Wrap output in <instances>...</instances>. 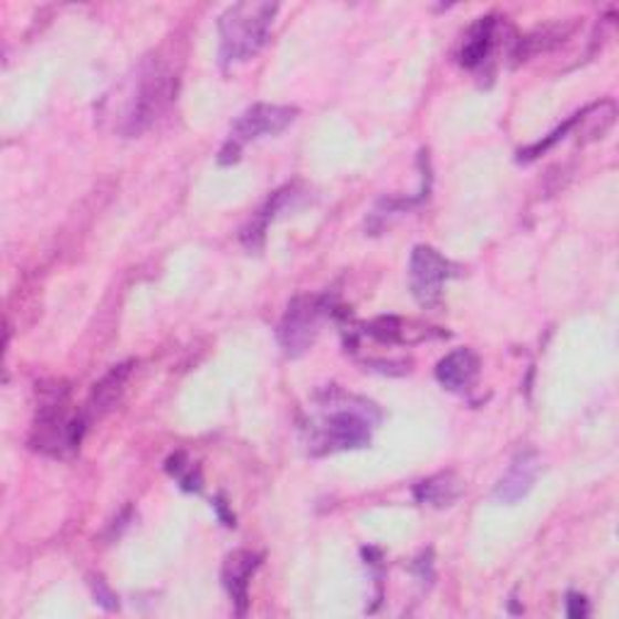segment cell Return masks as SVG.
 <instances>
[{
	"instance_id": "6da1fadb",
	"label": "cell",
	"mask_w": 619,
	"mask_h": 619,
	"mask_svg": "<svg viewBox=\"0 0 619 619\" xmlns=\"http://www.w3.org/2000/svg\"><path fill=\"white\" fill-rule=\"evenodd\" d=\"M177 93L172 69L158 56H146L116 87V97L105 99V116L114 132L126 138L140 136L160 119Z\"/></svg>"
},
{
	"instance_id": "7a4b0ae2",
	"label": "cell",
	"mask_w": 619,
	"mask_h": 619,
	"mask_svg": "<svg viewBox=\"0 0 619 619\" xmlns=\"http://www.w3.org/2000/svg\"><path fill=\"white\" fill-rule=\"evenodd\" d=\"M380 411L368 399L329 390L319 395L315 415L303 426V438L310 455H332L342 450L366 448Z\"/></svg>"
},
{
	"instance_id": "3957f363",
	"label": "cell",
	"mask_w": 619,
	"mask_h": 619,
	"mask_svg": "<svg viewBox=\"0 0 619 619\" xmlns=\"http://www.w3.org/2000/svg\"><path fill=\"white\" fill-rule=\"evenodd\" d=\"M279 12L276 3L264 0H248V3L230 6L218 18V34H221V61L242 63L260 51L271 32V24Z\"/></svg>"
},
{
	"instance_id": "277c9868",
	"label": "cell",
	"mask_w": 619,
	"mask_h": 619,
	"mask_svg": "<svg viewBox=\"0 0 619 619\" xmlns=\"http://www.w3.org/2000/svg\"><path fill=\"white\" fill-rule=\"evenodd\" d=\"M87 429L85 411H75L66 390H51L36 409L30 445L51 458H69L81 448Z\"/></svg>"
},
{
	"instance_id": "5b68a950",
	"label": "cell",
	"mask_w": 619,
	"mask_h": 619,
	"mask_svg": "<svg viewBox=\"0 0 619 619\" xmlns=\"http://www.w3.org/2000/svg\"><path fill=\"white\" fill-rule=\"evenodd\" d=\"M295 116H298V109L295 107L266 105V102H260V105H252L250 109H244L230 126L228 144L221 150V162L223 165L235 162L240 150L248 144H252V140L286 132V128L295 122Z\"/></svg>"
},
{
	"instance_id": "8992f818",
	"label": "cell",
	"mask_w": 619,
	"mask_h": 619,
	"mask_svg": "<svg viewBox=\"0 0 619 619\" xmlns=\"http://www.w3.org/2000/svg\"><path fill=\"white\" fill-rule=\"evenodd\" d=\"M327 313L325 298H313V295H298L293 298L279 322V344L291 358L303 356L310 346L315 344L319 334V322Z\"/></svg>"
},
{
	"instance_id": "52a82bcc",
	"label": "cell",
	"mask_w": 619,
	"mask_h": 619,
	"mask_svg": "<svg viewBox=\"0 0 619 619\" xmlns=\"http://www.w3.org/2000/svg\"><path fill=\"white\" fill-rule=\"evenodd\" d=\"M458 274V266L448 262L445 256L429 248V244H417L409 256V288L421 307H436L441 303L443 286L448 279Z\"/></svg>"
},
{
	"instance_id": "ba28073f",
	"label": "cell",
	"mask_w": 619,
	"mask_h": 619,
	"mask_svg": "<svg viewBox=\"0 0 619 619\" xmlns=\"http://www.w3.org/2000/svg\"><path fill=\"white\" fill-rule=\"evenodd\" d=\"M539 468L542 464H539V455L535 453V450H523V453L513 458L506 474H503L499 484L494 486V499L499 503H506V506H513V503L525 499L533 492Z\"/></svg>"
},
{
	"instance_id": "9c48e42d",
	"label": "cell",
	"mask_w": 619,
	"mask_h": 619,
	"mask_svg": "<svg viewBox=\"0 0 619 619\" xmlns=\"http://www.w3.org/2000/svg\"><path fill=\"white\" fill-rule=\"evenodd\" d=\"M480 378V356L472 348H455L438 360L436 380L450 392H468Z\"/></svg>"
},
{
	"instance_id": "30bf717a",
	"label": "cell",
	"mask_w": 619,
	"mask_h": 619,
	"mask_svg": "<svg viewBox=\"0 0 619 619\" xmlns=\"http://www.w3.org/2000/svg\"><path fill=\"white\" fill-rule=\"evenodd\" d=\"M262 557L248 549H238L228 554L223 564V586L230 592L232 602L238 605V615H244L250 602V578L260 569Z\"/></svg>"
},
{
	"instance_id": "8fae6325",
	"label": "cell",
	"mask_w": 619,
	"mask_h": 619,
	"mask_svg": "<svg viewBox=\"0 0 619 619\" xmlns=\"http://www.w3.org/2000/svg\"><path fill=\"white\" fill-rule=\"evenodd\" d=\"M128 376H132V364L114 366L107 376L93 387V392H90V399L83 409L87 421L102 419L107 411H112L116 405H119Z\"/></svg>"
},
{
	"instance_id": "7c38bea8",
	"label": "cell",
	"mask_w": 619,
	"mask_h": 619,
	"mask_svg": "<svg viewBox=\"0 0 619 619\" xmlns=\"http://www.w3.org/2000/svg\"><path fill=\"white\" fill-rule=\"evenodd\" d=\"M496 28L499 20L494 15H486L476 20L470 32L462 39L460 49V63L464 69H480L484 66V61L492 56L494 44H496Z\"/></svg>"
},
{
	"instance_id": "4fadbf2b",
	"label": "cell",
	"mask_w": 619,
	"mask_h": 619,
	"mask_svg": "<svg viewBox=\"0 0 619 619\" xmlns=\"http://www.w3.org/2000/svg\"><path fill=\"white\" fill-rule=\"evenodd\" d=\"M293 199H298V191H295V187H283V189L271 193L269 201L262 206L260 211H256V216L250 221V225L242 230L244 248H248V250H260L262 242H264L269 223L274 221L279 211H283L288 203H293Z\"/></svg>"
},
{
	"instance_id": "5bb4252c",
	"label": "cell",
	"mask_w": 619,
	"mask_h": 619,
	"mask_svg": "<svg viewBox=\"0 0 619 619\" xmlns=\"http://www.w3.org/2000/svg\"><path fill=\"white\" fill-rule=\"evenodd\" d=\"M464 484L455 472H441L433 474L429 480H423L415 489V499L421 506H433V508H445L462 496Z\"/></svg>"
},
{
	"instance_id": "9a60e30c",
	"label": "cell",
	"mask_w": 619,
	"mask_h": 619,
	"mask_svg": "<svg viewBox=\"0 0 619 619\" xmlns=\"http://www.w3.org/2000/svg\"><path fill=\"white\" fill-rule=\"evenodd\" d=\"M167 470L172 472V476H177L179 486L187 489V492H199L201 489V472L193 468L191 462H185L182 453L170 458V462H167Z\"/></svg>"
},
{
	"instance_id": "2e32d148",
	"label": "cell",
	"mask_w": 619,
	"mask_h": 619,
	"mask_svg": "<svg viewBox=\"0 0 619 619\" xmlns=\"http://www.w3.org/2000/svg\"><path fill=\"white\" fill-rule=\"evenodd\" d=\"M566 615L571 619L588 617V600L584 596H578V592H569V596H566Z\"/></svg>"
},
{
	"instance_id": "e0dca14e",
	"label": "cell",
	"mask_w": 619,
	"mask_h": 619,
	"mask_svg": "<svg viewBox=\"0 0 619 619\" xmlns=\"http://www.w3.org/2000/svg\"><path fill=\"white\" fill-rule=\"evenodd\" d=\"M93 588H95V598H97V602H99V605H105L107 610H114L116 605H119V602H116V596L107 588V584H105V580H102V578H95V580H93Z\"/></svg>"
}]
</instances>
